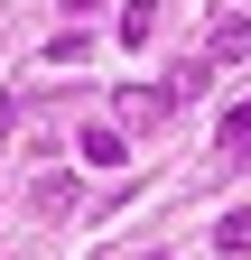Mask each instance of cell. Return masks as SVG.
Returning <instances> with one entry per match:
<instances>
[{
  "mask_svg": "<svg viewBox=\"0 0 251 260\" xmlns=\"http://www.w3.org/2000/svg\"><path fill=\"white\" fill-rule=\"evenodd\" d=\"M159 38V0H121V47H149Z\"/></svg>",
  "mask_w": 251,
  "mask_h": 260,
  "instance_id": "obj_5",
  "label": "cell"
},
{
  "mask_svg": "<svg viewBox=\"0 0 251 260\" xmlns=\"http://www.w3.org/2000/svg\"><path fill=\"white\" fill-rule=\"evenodd\" d=\"M149 260H177V251H149Z\"/></svg>",
  "mask_w": 251,
  "mask_h": 260,
  "instance_id": "obj_9",
  "label": "cell"
},
{
  "mask_svg": "<svg viewBox=\"0 0 251 260\" xmlns=\"http://www.w3.org/2000/svg\"><path fill=\"white\" fill-rule=\"evenodd\" d=\"M75 205H84V177H75V168H47V177H28V214H38V223L75 214Z\"/></svg>",
  "mask_w": 251,
  "mask_h": 260,
  "instance_id": "obj_1",
  "label": "cell"
},
{
  "mask_svg": "<svg viewBox=\"0 0 251 260\" xmlns=\"http://www.w3.org/2000/svg\"><path fill=\"white\" fill-rule=\"evenodd\" d=\"M214 149H224L233 168H251V103H233V112H224V130H214Z\"/></svg>",
  "mask_w": 251,
  "mask_h": 260,
  "instance_id": "obj_4",
  "label": "cell"
},
{
  "mask_svg": "<svg viewBox=\"0 0 251 260\" xmlns=\"http://www.w3.org/2000/svg\"><path fill=\"white\" fill-rule=\"evenodd\" d=\"M214 251H233V260L251 251V205H242V214H224V223H214Z\"/></svg>",
  "mask_w": 251,
  "mask_h": 260,
  "instance_id": "obj_6",
  "label": "cell"
},
{
  "mask_svg": "<svg viewBox=\"0 0 251 260\" xmlns=\"http://www.w3.org/2000/svg\"><path fill=\"white\" fill-rule=\"evenodd\" d=\"M75 149H84V168H121V158H131V140H121L112 121H84V140H75Z\"/></svg>",
  "mask_w": 251,
  "mask_h": 260,
  "instance_id": "obj_3",
  "label": "cell"
},
{
  "mask_svg": "<svg viewBox=\"0 0 251 260\" xmlns=\"http://www.w3.org/2000/svg\"><path fill=\"white\" fill-rule=\"evenodd\" d=\"M233 56H251V10L214 19V38H205V65H233Z\"/></svg>",
  "mask_w": 251,
  "mask_h": 260,
  "instance_id": "obj_2",
  "label": "cell"
},
{
  "mask_svg": "<svg viewBox=\"0 0 251 260\" xmlns=\"http://www.w3.org/2000/svg\"><path fill=\"white\" fill-rule=\"evenodd\" d=\"M56 10H66V19H93V0H56Z\"/></svg>",
  "mask_w": 251,
  "mask_h": 260,
  "instance_id": "obj_8",
  "label": "cell"
},
{
  "mask_svg": "<svg viewBox=\"0 0 251 260\" xmlns=\"http://www.w3.org/2000/svg\"><path fill=\"white\" fill-rule=\"evenodd\" d=\"M10 130H19V103H10V93H0V140H10Z\"/></svg>",
  "mask_w": 251,
  "mask_h": 260,
  "instance_id": "obj_7",
  "label": "cell"
}]
</instances>
